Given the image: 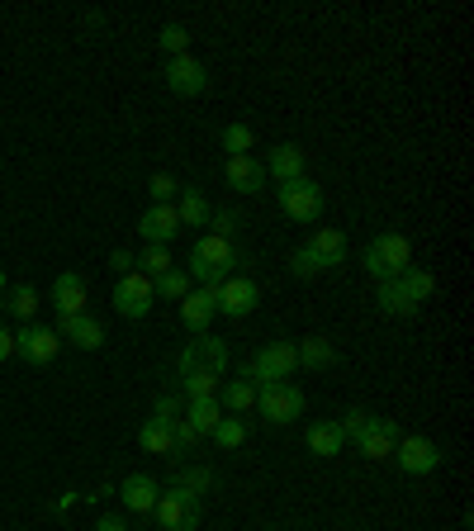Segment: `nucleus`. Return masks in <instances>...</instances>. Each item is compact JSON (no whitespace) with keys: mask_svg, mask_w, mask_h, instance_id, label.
Masks as SVG:
<instances>
[{"mask_svg":"<svg viewBox=\"0 0 474 531\" xmlns=\"http://www.w3.org/2000/svg\"><path fill=\"white\" fill-rule=\"evenodd\" d=\"M138 446H143L147 456H171V451H176V437H171V422H162V418H147L143 427H138Z\"/></svg>","mask_w":474,"mask_h":531,"instance_id":"24","label":"nucleus"},{"mask_svg":"<svg viewBox=\"0 0 474 531\" xmlns=\"http://www.w3.org/2000/svg\"><path fill=\"white\" fill-rule=\"evenodd\" d=\"M233 266H247V257L233 247V238H214V233H204L195 242V252H190V280H200V285H223Z\"/></svg>","mask_w":474,"mask_h":531,"instance_id":"1","label":"nucleus"},{"mask_svg":"<svg viewBox=\"0 0 474 531\" xmlns=\"http://www.w3.org/2000/svg\"><path fill=\"white\" fill-rule=\"evenodd\" d=\"M375 304H380L389 318H413V313H418V304L403 294L399 280H380V294H375Z\"/></svg>","mask_w":474,"mask_h":531,"instance_id":"28","label":"nucleus"},{"mask_svg":"<svg viewBox=\"0 0 474 531\" xmlns=\"http://www.w3.org/2000/svg\"><path fill=\"white\" fill-rule=\"evenodd\" d=\"M57 337L72 342V347H81V351H95L105 342V328L95 323L91 313H76V318H57Z\"/></svg>","mask_w":474,"mask_h":531,"instance_id":"17","label":"nucleus"},{"mask_svg":"<svg viewBox=\"0 0 474 531\" xmlns=\"http://www.w3.org/2000/svg\"><path fill=\"white\" fill-rule=\"evenodd\" d=\"M403 294L413 299V304H427L432 299V290H437V280H432V271H422V266H408V271L399 275Z\"/></svg>","mask_w":474,"mask_h":531,"instance_id":"30","label":"nucleus"},{"mask_svg":"<svg viewBox=\"0 0 474 531\" xmlns=\"http://www.w3.org/2000/svg\"><path fill=\"white\" fill-rule=\"evenodd\" d=\"M138 233H143V242H157V247H166V242L181 233V219H176V204H152L143 219H138Z\"/></svg>","mask_w":474,"mask_h":531,"instance_id":"15","label":"nucleus"},{"mask_svg":"<svg viewBox=\"0 0 474 531\" xmlns=\"http://www.w3.org/2000/svg\"><path fill=\"white\" fill-rule=\"evenodd\" d=\"M219 403L228 408V413H247V408L256 403V385L252 380H233V385L219 389Z\"/></svg>","mask_w":474,"mask_h":531,"instance_id":"32","label":"nucleus"},{"mask_svg":"<svg viewBox=\"0 0 474 531\" xmlns=\"http://www.w3.org/2000/svg\"><path fill=\"white\" fill-rule=\"evenodd\" d=\"M152 299H157V290H152V280H147L143 271L119 275V285H114V309L124 313V318H147V313H152Z\"/></svg>","mask_w":474,"mask_h":531,"instance_id":"9","label":"nucleus"},{"mask_svg":"<svg viewBox=\"0 0 474 531\" xmlns=\"http://www.w3.org/2000/svg\"><path fill=\"white\" fill-rule=\"evenodd\" d=\"M157 522H162V531H195L200 527V503L195 498H185V494H157Z\"/></svg>","mask_w":474,"mask_h":531,"instance_id":"12","label":"nucleus"},{"mask_svg":"<svg viewBox=\"0 0 474 531\" xmlns=\"http://www.w3.org/2000/svg\"><path fill=\"white\" fill-rule=\"evenodd\" d=\"M166 86L171 95H181V100H195V95L209 91V72H204V62L195 57H166Z\"/></svg>","mask_w":474,"mask_h":531,"instance_id":"10","label":"nucleus"},{"mask_svg":"<svg viewBox=\"0 0 474 531\" xmlns=\"http://www.w3.org/2000/svg\"><path fill=\"white\" fill-rule=\"evenodd\" d=\"M361 266L375 280H399L413 266V242L403 238V233H380V238H370L361 247Z\"/></svg>","mask_w":474,"mask_h":531,"instance_id":"2","label":"nucleus"},{"mask_svg":"<svg viewBox=\"0 0 474 531\" xmlns=\"http://www.w3.org/2000/svg\"><path fill=\"white\" fill-rule=\"evenodd\" d=\"M133 266H138L147 280H157V275H166L171 266H176V261H171V252H166V247H157V242H143V252L133 257Z\"/></svg>","mask_w":474,"mask_h":531,"instance_id":"29","label":"nucleus"},{"mask_svg":"<svg viewBox=\"0 0 474 531\" xmlns=\"http://www.w3.org/2000/svg\"><path fill=\"white\" fill-rule=\"evenodd\" d=\"M219 418H223V403L219 399H190V403H185V422H190L200 437H209V432L219 427Z\"/></svg>","mask_w":474,"mask_h":531,"instance_id":"27","label":"nucleus"},{"mask_svg":"<svg viewBox=\"0 0 474 531\" xmlns=\"http://www.w3.org/2000/svg\"><path fill=\"white\" fill-rule=\"evenodd\" d=\"M171 437H176V446H195V441H200V432H195L185 418H176V422H171Z\"/></svg>","mask_w":474,"mask_h":531,"instance_id":"43","label":"nucleus"},{"mask_svg":"<svg viewBox=\"0 0 474 531\" xmlns=\"http://www.w3.org/2000/svg\"><path fill=\"white\" fill-rule=\"evenodd\" d=\"M365 418H370L365 408H347V413H342V432H347V441H356V432L365 427Z\"/></svg>","mask_w":474,"mask_h":531,"instance_id":"42","label":"nucleus"},{"mask_svg":"<svg viewBox=\"0 0 474 531\" xmlns=\"http://www.w3.org/2000/svg\"><path fill=\"white\" fill-rule=\"evenodd\" d=\"M394 460H399L403 475H432V470H441L446 451H441L432 437H399V446H394Z\"/></svg>","mask_w":474,"mask_h":531,"instance_id":"6","label":"nucleus"},{"mask_svg":"<svg viewBox=\"0 0 474 531\" xmlns=\"http://www.w3.org/2000/svg\"><path fill=\"white\" fill-rule=\"evenodd\" d=\"M214 313H219V285H204V290H190L181 299V323L195 337L200 332H209V323H214Z\"/></svg>","mask_w":474,"mask_h":531,"instance_id":"14","label":"nucleus"},{"mask_svg":"<svg viewBox=\"0 0 474 531\" xmlns=\"http://www.w3.org/2000/svg\"><path fill=\"white\" fill-rule=\"evenodd\" d=\"M219 147L228 152V157H247L256 147V133L247 129V124H223V133H219Z\"/></svg>","mask_w":474,"mask_h":531,"instance_id":"31","label":"nucleus"},{"mask_svg":"<svg viewBox=\"0 0 474 531\" xmlns=\"http://www.w3.org/2000/svg\"><path fill=\"white\" fill-rule=\"evenodd\" d=\"M152 290L162 294V299H185V294H190V275H185L181 266H171L166 275H157V280H152Z\"/></svg>","mask_w":474,"mask_h":531,"instance_id":"34","label":"nucleus"},{"mask_svg":"<svg viewBox=\"0 0 474 531\" xmlns=\"http://www.w3.org/2000/svg\"><path fill=\"white\" fill-rule=\"evenodd\" d=\"M157 479L152 475H128L124 484H119V498H124V508L128 513H152L157 508Z\"/></svg>","mask_w":474,"mask_h":531,"instance_id":"19","label":"nucleus"},{"mask_svg":"<svg viewBox=\"0 0 474 531\" xmlns=\"http://www.w3.org/2000/svg\"><path fill=\"white\" fill-rule=\"evenodd\" d=\"M304 441H309L313 456H342V446H347V432H342V422H313L309 432H304Z\"/></svg>","mask_w":474,"mask_h":531,"instance_id":"21","label":"nucleus"},{"mask_svg":"<svg viewBox=\"0 0 474 531\" xmlns=\"http://www.w3.org/2000/svg\"><path fill=\"white\" fill-rule=\"evenodd\" d=\"M57 351H62V337H57V328L24 323V328L15 332V356H24L29 366H53Z\"/></svg>","mask_w":474,"mask_h":531,"instance_id":"7","label":"nucleus"},{"mask_svg":"<svg viewBox=\"0 0 474 531\" xmlns=\"http://www.w3.org/2000/svg\"><path fill=\"white\" fill-rule=\"evenodd\" d=\"M95 531H128V527H124V517H100Z\"/></svg>","mask_w":474,"mask_h":531,"instance_id":"46","label":"nucleus"},{"mask_svg":"<svg viewBox=\"0 0 474 531\" xmlns=\"http://www.w3.org/2000/svg\"><path fill=\"white\" fill-rule=\"evenodd\" d=\"M266 176H275L280 185H285V181H299V176H304V147H294V143L271 147V162H266Z\"/></svg>","mask_w":474,"mask_h":531,"instance_id":"22","label":"nucleus"},{"mask_svg":"<svg viewBox=\"0 0 474 531\" xmlns=\"http://www.w3.org/2000/svg\"><path fill=\"white\" fill-rule=\"evenodd\" d=\"M256 408L271 427H285L304 413V389L290 385V380H271V385H256Z\"/></svg>","mask_w":474,"mask_h":531,"instance_id":"3","label":"nucleus"},{"mask_svg":"<svg viewBox=\"0 0 474 531\" xmlns=\"http://www.w3.org/2000/svg\"><path fill=\"white\" fill-rule=\"evenodd\" d=\"M304 247L323 261V271H332V266L347 261V233H342V228H313V238L304 242Z\"/></svg>","mask_w":474,"mask_h":531,"instance_id":"18","label":"nucleus"},{"mask_svg":"<svg viewBox=\"0 0 474 531\" xmlns=\"http://www.w3.org/2000/svg\"><path fill=\"white\" fill-rule=\"evenodd\" d=\"M147 195H152V204H171V200H176V195H181V185L171 181L166 171H157V176L147 181Z\"/></svg>","mask_w":474,"mask_h":531,"instance_id":"38","label":"nucleus"},{"mask_svg":"<svg viewBox=\"0 0 474 531\" xmlns=\"http://www.w3.org/2000/svg\"><path fill=\"white\" fill-rule=\"evenodd\" d=\"M181 394L185 399H219V375H209V370L181 375Z\"/></svg>","mask_w":474,"mask_h":531,"instance_id":"33","label":"nucleus"},{"mask_svg":"<svg viewBox=\"0 0 474 531\" xmlns=\"http://www.w3.org/2000/svg\"><path fill=\"white\" fill-rule=\"evenodd\" d=\"M228 185H233L237 195H256L266 185V166L256 162L252 152L247 157H228Z\"/></svg>","mask_w":474,"mask_h":531,"instance_id":"20","label":"nucleus"},{"mask_svg":"<svg viewBox=\"0 0 474 531\" xmlns=\"http://www.w3.org/2000/svg\"><path fill=\"white\" fill-rule=\"evenodd\" d=\"M399 422L394 418H375V413H370V418H365V427L361 432H356V451H361L365 460H389L394 456V446H399Z\"/></svg>","mask_w":474,"mask_h":531,"instance_id":"8","label":"nucleus"},{"mask_svg":"<svg viewBox=\"0 0 474 531\" xmlns=\"http://www.w3.org/2000/svg\"><path fill=\"white\" fill-rule=\"evenodd\" d=\"M209 437L219 441L223 451H237V446L247 441V422H242V418H219V427H214Z\"/></svg>","mask_w":474,"mask_h":531,"instance_id":"35","label":"nucleus"},{"mask_svg":"<svg viewBox=\"0 0 474 531\" xmlns=\"http://www.w3.org/2000/svg\"><path fill=\"white\" fill-rule=\"evenodd\" d=\"M195 370H209V375H223V370H228V347H223L219 337L200 332V337L181 351V375H195Z\"/></svg>","mask_w":474,"mask_h":531,"instance_id":"11","label":"nucleus"},{"mask_svg":"<svg viewBox=\"0 0 474 531\" xmlns=\"http://www.w3.org/2000/svg\"><path fill=\"white\" fill-rule=\"evenodd\" d=\"M5 309L15 313L19 323H34V313H38V290H34V285H19V290L10 294V304H5Z\"/></svg>","mask_w":474,"mask_h":531,"instance_id":"36","label":"nucleus"},{"mask_svg":"<svg viewBox=\"0 0 474 531\" xmlns=\"http://www.w3.org/2000/svg\"><path fill=\"white\" fill-rule=\"evenodd\" d=\"M162 48L171 57H185V48H190V34H185L181 24H166V29H162Z\"/></svg>","mask_w":474,"mask_h":531,"instance_id":"39","label":"nucleus"},{"mask_svg":"<svg viewBox=\"0 0 474 531\" xmlns=\"http://www.w3.org/2000/svg\"><path fill=\"white\" fill-rule=\"evenodd\" d=\"M110 271H119V275L133 271V252H110Z\"/></svg>","mask_w":474,"mask_h":531,"instance_id":"44","label":"nucleus"},{"mask_svg":"<svg viewBox=\"0 0 474 531\" xmlns=\"http://www.w3.org/2000/svg\"><path fill=\"white\" fill-rule=\"evenodd\" d=\"M0 309H5V304H0Z\"/></svg>","mask_w":474,"mask_h":531,"instance_id":"48","label":"nucleus"},{"mask_svg":"<svg viewBox=\"0 0 474 531\" xmlns=\"http://www.w3.org/2000/svg\"><path fill=\"white\" fill-rule=\"evenodd\" d=\"M209 214H214V204L204 200V190L185 185L181 204H176V219H181V228H204V223H209Z\"/></svg>","mask_w":474,"mask_h":531,"instance_id":"23","label":"nucleus"},{"mask_svg":"<svg viewBox=\"0 0 474 531\" xmlns=\"http://www.w3.org/2000/svg\"><path fill=\"white\" fill-rule=\"evenodd\" d=\"M294 366H299V351H294V342H266V347L256 351L252 361H247V380H256V385L290 380Z\"/></svg>","mask_w":474,"mask_h":531,"instance_id":"5","label":"nucleus"},{"mask_svg":"<svg viewBox=\"0 0 474 531\" xmlns=\"http://www.w3.org/2000/svg\"><path fill=\"white\" fill-rule=\"evenodd\" d=\"M209 228H214V238H233V233H237V214H233V209H214V214H209Z\"/></svg>","mask_w":474,"mask_h":531,"instance_id":"40","label":"nucleus"},{"mask_svg":"<svg viewBox=\"0 0 474 531\" xmlns=\"http://www.w3.org/2000/svg\"><path fill=\"white\" fill-rule=\"evenodd\" d=\"M0 290H5V266H0Z\"/></svg>","mask_w":474,"mask_h":531,"instance_id":"47","label":"nucleus"},{"mask_svg":"<svg viewBox=\"0 0 474 531\" xmlns=\"http://www.w3.org/2000/svg\"><path fill=\"white\" fill-rule=\"evenodd\" d=\"M53 304H57V318H76L86 313V280L76 271H62L53 280Z\"/></svg>","mask_w":474,"mask_h":531,"instance_id":"16","label":"nucleus"},{"mask_svg":"<svg viewBox=\"0 0 474 531\" xmlns=\"http://www.w3.org/2000/svg\"><path fill=\"white\" fill-rule=\"evenodd\" d=\"M10 356H15V332L0 328V361H10Z\"/></svg>","mask_w":474,"mask_h":531,"instance_id":"45","label":"nucleus"},{"mask_svg":"<svg viewBox=\"0 0 474 531\" xmlns=\"http://www.w3.org/2000/svg\"><path fill=\"white\" fill-rule=\"evenodd\" d=\"M290 271L299 275V280H313V275H323V261L313 257L309 247H294V252H290Z\"/></svg>","mask_w":474,"mask_h":531,"instance_id":"37","label":"nucleus"},{"mask_svg":"<svg viewBox=\"0 0 474 531\" xmlns=\"http://www.w3.org/2000/svg\"><path fill=\"white\" fill-rule=\"evenodd\" d=\"M275 200H280V214L294 223H318L323 219V185L309 181V176H299V181H285L275 190Z\"/></svg>","mask_w":474,"mask_h":531,"instance_id":"4","label":"nucleus"},{"mask_svg":"<svg viewBox=\"0 0 474 531\" xmlns=\"http://www.w3.org/2000/svg\"><path fill=\"white\" fill-rule=\"evenodd\" d=\"M256 299H261V290H256L252 275H228L219 285V313L223 318H247V313L256 309Z\"/></svg>","mask_w":474,"mask_h":531,"instance_id":"13","label":"nucleus"},{"mask_svg":"<svg viewBox=\"0 0 474 531\" xmlns=\"http://www.w3.org/2000/svg\"><path fill=\"white\" fill-rule=\"evenodd\" d=\"M294 351H299V366H304V370L337 366V347H332L328 337H304V342H294Z\"/></svg>","mask_w":474,"mask_h":531,"instance_id":"25","label":"nucleus"},{"mask_svg":"<svg viewBox=\"0 0 474 531\" xmlns=\"http://www.w3.org/2000/svg\"><path fill=\"white\" fill-rule=\"evenodd\" d=\"M152 418H162V422L185 418V413H181V399H176V394H162V399H157V413H152Z\"/></svg>","mask_w":474,"mask_h":531,"instance_id":"41","label":"nucleus"},{"mask_svg":"<svg viewBox=\"0 0 474 531\" xmlns=\"http://www.w3.org/2000/svg\"><path fill=\"white\" fill-rule=\"evenodd\" d=\"M209 484H214V475H209L204 465H181V470L171 475V489H176V494H185V498H195V503L209 494Z\"/></svg>","mask_w":474,"mask_h":531,"instance_id":"26","label":"nucleus"}]
</instances>
